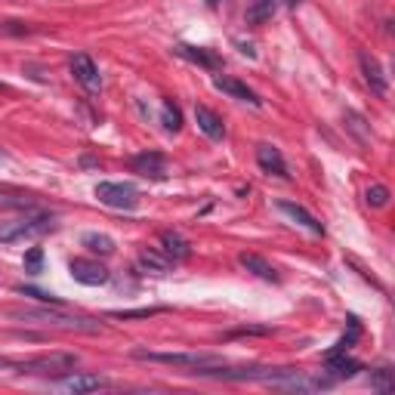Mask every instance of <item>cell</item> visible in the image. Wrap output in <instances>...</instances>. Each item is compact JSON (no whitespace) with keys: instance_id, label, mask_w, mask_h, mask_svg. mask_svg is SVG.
I'll use <instances>...</instances> for the list:
<instances>
[{"instance_id":"obj_2","label":"cell","mask_w":395,"mask_h":395,"mask_svg":"<svg viewBox=\"0 0 395 395\" xmlns=\"http://www.w3.org/2000/svg\"><path fill=\"white\" fill-rule=\"evenodd\" d=\"M56 228V216L47 210H25L22 216L0 219V244H19V241H34L43 238Z\"/></svg>"},{"instance_id":"obj_26","label":"cell","mask_w":395,"mask_h":395,"mask_svg":"<svg viewBox=\"0 0 395 395\" xmlns=\"http://www.w3.org/2000/svg\"><path fill=\"white\" fill-rule=\"evenodd\" d=\"M22 269L28 272V275H40V272H43V250H40V247H31V250L25 253Z\"/></svg>"},{"instance_id":"obj_14","label":"cell","mask_w":395,"mask_h":395,"mask_svg":"<svg viewBox=\"0 0 395 395\" xmlns=\"http://www.w3.org/2000/svg\"><path fill=\"white\" fill-rule=\"evenodd\" d=\"M213 86H216L219 93H226V96L238 99V102L253 105V108H259V105H263V99H259L256 93L250 90V86L241 84V80H235V77H226V74H222V77H216V80H213Z\"/></svg>"},{"instance_id":"obj_27","label":"cell","mask_w":395,"mask_h":395,"mask_svg":"<svg viewBox=\"0 0 395 395\" xmlns=\"http://www.w3.org/2000/svg\"><path fill=\"white\" fill-rule=\"evenodd\" d=\"M370 386L380 389V392H389L392 389V368H380L370 374Z\"/></svg>"},{"instance_id":"obj_32","label":"cell","mask_w":395,"mask_h":395,"mask_svg":"<svg viewBox=\"0 0 395 395\" xmlns=\"http://www.w3.org/2000/svg\"><path fill=\"white\" fill-rule=\"evenodd\" d=\"M207 3H216V0H207Z\"/></svg>"},{"instance_id":"obj_5","label":"cell","mask_w":395,"mask_h":395,"mask_svg":"<svg viewBox=\"0 0 395 395\" xmlns=\"http://www.w3.org/2000/svg\"><path fill=\"white\" fill-rule=\"evenodd\" d=\"M77 364V355L71 352H53V355H40V358H28L19 361V374H59V370H71Z\"/></svg>"},{"instance_id":"obj_15","label":"cell","mask_w":395,"mask_h":395,"mask_svg":"<svg viewBox=\"0 0 395 395\" xmlns=\"http://www.w3.org/2000/svg\"><path fill=\"white\" fill-rule=\"evenodd\" d=\"M324 364H327V376H333V380H349V376H355L361 370V361L349 358L346 352H327Z\"/></svg>"},{"instance_id":"obj_13","label":"cell","mask_w":395,"mask_h":395,"mask_svg":"<svg viewBox=\"0 0 395 395\" xmlns=\"http://www.w3.org/2000/svg\"><path fill=\"white\" fill-rule=\"evenodd\" d=\"M195 121H198V130H201L207 139H213V142L226 139V123H222V117L216 115L213 108H207V105H195Z\"/></svg>"},{"instance_id":"obj_19","label":"cell","mask_w":395,"mask_h":395,"mask_svg":"<svg viewBox=\"0 0 395 395\" xmlns=\"http://www.w3.org/2000/svg\"><path fill=\"white\" fill-rule=\"evenodd\" d=\"M139 269L142 272H152V275H167V272L173 269V259L167 256V253H158V250H139Z\"/></svg>"},{"instance_id":"obj_30","label":"cell","mask_w":395,"mask_h":395,"mask_svg":"<svg viewBox=\"0 0 395 395\" xmlns=\"http://www.w3.org/2000/svg\"><path fill=\"white\" fill-rule=\"evenodd\" d=\"M19 368V361H12V358H3L0 355V370H16Z\"/></svg>"},{"instance_id":"obj_8","label":"cell","mask_w":395,"mask_h":395,"mask_svg":"<svg viewBox=\"0 0 395 395\" xmlns=\"http://www.w3.org/2000/svg\"><path fill=\"white\" fill-rule=\"evenodd\" d=\"M358 65H361V74H364V80H368L370 93L386 99L389 96V77L383 74V65L376 62V56H370L368 49H361V53H358Z\"/></svg>"},{"instance_id":"obj_9","label":"cell","mask_w":395,"mask_h":395,"mask_svg":"<svg viewBox=\"0 0 395 395\" xmlns=\"http://www.w3.org/2000/svg\"><path fill=\"white\" fill-rule=\"evenodd\" d=\"M130 170L145 179H167V158L160 152H142L130 158Z\"/></svg>"},{"instance_id":"obj_12","label":"cell","mask_w":395,"mask_h":395,"mask_svg":"<svg viewBox=\"0 0 395 395\" xmlns=\"http://www.w3.org/2000/svg\"><path fill=\"white\" fill-rule=\"evenodd\" d=\"M56 386L68 389V392H96V389H108L111 383L99 374H65L56 380Z\"/></svg>"},{"instance_id":"obj_6","label":"cell","mask_w":395,"mask_h":395,"mask_svg":"<svg viewBox=\"0 0 395 395\" xmlns=\"http://www.w3.org/2000/svg\"><path fill=\"white\" fill-rule=\"evenodd\" d=\"M68 272H71V278L77 284H86V287H99V284H108L111 281V272L105 269L99 259H84V256H77V259H71L68 263Z\"/></svg>"},{"instance_id":"obj_23","label":"cell","mask_w":395,"mask_h":395,"mask_svg":"<svg viewBox=\"0 0 395 395\" xmlns=\"http://www.w3.org/2000/svg\"><path fill=\"white\" fill-rule=\"evenodd\" d=\"M343 121H346V130H349V133H355V139L361 142V145H368V142H370V127H368V121H364L358 111H346Z\"/></svg>"},{"instance_id":"obj_22","label":"cell","mask_w":395,"mask_h":395,"mask_svg":"<svg viewBox=\"0 0 395 395\" xmlns=\"http://www.w3.org/2000/svg\"><path fill=\"white\" fill-rule=\"evenodd\" d=\"M160 123H164L167 133L182 130V111H179V105H173V99H164V105H160Z\"/></svg>"},{"instance_id":"obj_24","label":"cell","mask_w":395,"mask_h":395,"mask_svg":"<svg viewBox=\"0 0 395 395\" xmlns=\"http://www.w3.org/2000/svg\"><path fill=\"white\" fill-rule=\"evenodd\" d=\"M346 324H349V331H346L343 337L337 339V346H333L331 352H349L352 346L358 343V337H361V321H358L355 315H349V318H346Z\"/></svg>"},{"instance_id":"obj_1","label":"cell","mask_w":395,"mask_h":395,"mask_svg":"<svg viewBox=\"0 0 395 395\" xmlns=\"http://www.w3.org/2000/svg\"><path fill=\"white\" fill-rule=\"evenodd\" d=\"M10 318H19L25 324H43V327H56V331H84V333H99L102 331V321L86 318V315H71L62 306L47 309V302L37 309H10Z\"/></svg>"},{"instance_id":"obj_21","label":"cell","mask_w":395,"mask_h":395,"mask_svg":"<svg viewBox=\"0 0 395 395\" xmlns=\"http://www.w3.org/2000/svg\"><path fill=\"white\" fill-rule=\"evenodd\" d=\"M275 6H278V0H250V3H247V22L263 25L265 19L275 16Z\"/></svg>"},{"instance_id":"obj_18","label":"cell","mask_w":395,"mask_h":395,"mask_svg":"<svg viewBox=\"0 0 395 395\" xmlns=\"http://www.w3.org/2000/svg\"><path fill=\"white\" fill-rule=\"evenodd\" d=\"M160 250H164L173 263H182V259L191 256V244L179 232H160Z\"/></svg>"},{"instance_id":"obj_7","label":"cell","mask_w":395,"mask_h":395,"mask_svg":"<svg viewBox=\"0 0 395 395\" xmlns=\"http://www.w3.org/2000/svg\"><path fill=\"white\" fill-rule=\"evenodd\" d=\"M68 68H71L74 80H77L86 93H99V90H102V74H99V65L93 62V56L74 53L71 59H68Z\"/></svg>"},{"instance_id":"obj_16","label":"cell","mask_w":395,"mask_h":395,"mask_svg":"<svg viewBox=\"0 0 395 395\" xmlns=\"http://www.w3.org/2000/svg\"><path fill=\"white\" fill-rule=\"evenodd\" d=\"M278 210H281L284 216H290L294 222H300L302 228H309L312 235H324V226H321L318 219H315L312 213H309L302 204H294V201H278Z\"/></svg>"},{"instance_id":"obj_10","label":"cell","mask_w":395,"mask_h":395,"mask_svg":"<svg viewBox=\"0 0 395 395\" xmlns=\"http://www.w3.org/2000/svg\"><path fill=\"white\" fill-rule=\"evenodd\" d=\"M256 164H259V170L269 173V176L290 179V173H287V160H284V154L278 152L275 145H269V142H259V145H256Z\"/></svg>"},{"instance_id":"obj_17","label":"cell","mask_w":395,"mask_h":395,"mask_svg":"<svg viewBox=\"0 0 395 395\" xmlns=\"http://www.w3.org/2000/svg\"><path fill=\"white\" fill-rule=\"evenodd\" d=\"M238 263L244 265L250 275H256V278H263V281H272V284H278L281 281V275H278V269L272 263H265L263 256H256V253H241L238 256Z\"/></svg>"},{"instance_id":"obj_3","label":"cell","mask_w":395,"mask_h":395,"mask_svg":"<svg viewBox=\"0 0 395 395\" xmlns=\"http://www.w3.org/2000/svg\"><path fill=\"white\" fill-rule=\"evenodd\" d=\"M133 358H139V361L173 364V368H189L191 374H198L201 368H213V364H222V358L213 355V352H152V349H136Z\"/></svg>"},{"instance_id":"obj_4","label":"cell","mask_w":395,"mask_h":395,"mask_svg":"<svg viewBox=\"0 0 395 395\" xmlns=\"http://www.w3.org/2000/svg\"><path fill=\"white\" fill-rule=\"evenodd\" d=\"M93 195L99 198V204H105V207H111V210L139 207V191L130 182H99L96 189H93Z\"/></svg>"},{"instance_id":"obj_11","label":"cell","mask_w":395,"mask_h":395,"mask_svg":"<svg viewBox=\"0 0 395 395\" xmlns=\"http://www.w3.org/2000/svg\"><path fill=\"white\" fill-rule=\"evenodd\" d=\"M173 53H176L179 59L191 62V65H201V68H207V71H216V68H222V59L213 53V49L191 47V43H176V47H173Z\"/></svg>"},{"instance_id":"obj_31","label":"cell","mask_w":395,"mask_h":395,"mask_svg":"<svg viewBox=\"0 0 395 395\" xmlns=\"http://www.w3.org/2000/svg\"><path fill=\"white\" fill-rule=\"evenodd\" d=\"M284 3H287V6H296V3H302V0H284Z\"/></svg>"},{"instance_id":"obj_25","label":"cell","mask_w":395,"mask_h":395,"mask_svg":"<svg viewBox=\"0 0 395 395\" xmlns=\"http://www.w3.org/2000/svg\"><path fill=\"white\" fill-rule=\"evenodd\" d=\"M164 306H148V309H127V312H111V318L133 321V318H152V315H164Z\"/></svg>"},{"instance_id":"obj_20","label":"cell","mask_w":395,"mask_h":395,"mask_svg":"<svg viewBox=\"0 0 395 395\" xmlns=\"http://www.w3.org/2000/svg\"><path fill=\"white\" fill-rule=\"evenodd\" d=\"M80 244H84L93 256H111V253H115V241L105 232H84L80 235Z\"/></svg>"},{"instance_id":"obj_28","label":"cell","mask_w":395,"mask_h":395,"mask_svg":"<svg viewBox=\"0 0 395 395\" xmlns=\"http://www.w3.org/2000/svg\"><path fill=\"white\" fill-rule=\"evenodd\" d=\"M364 198H368L370 207H386V204H389V189H386V185L376 182V185H370L368 195H364Z\"/></svg>"},{"instance_id":"obj_29","label":"cell","mask_w":395,"mask_h":395,"mask_svg":"<svg viewBox=\"0 0 395 395\" xmlns=\"http://www.w3.org/2000/svg\"><path fill=\"white\" fill-rule=\"evenodd\" d=\"M19 294H25V296H34L37 302H49V306H62L59 300H56L53 294H47V290H37V287H25V284H19Z\"/></svg>"}]
</instances>
